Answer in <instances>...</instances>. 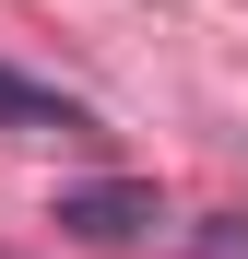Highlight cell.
<instances>
[{"mask_svg": "<svg viewBox=\"0 0 248 259\" xmlns=\"http://www.w3.org/2000/svg\"><path fill=\"white\" fill-rule=\"evenodd\" d=\"M48 224H59V236H83V247H130V236H154V224H165V200H154L142 177H83V189H59Z\"/></svg>", "mask_w": 248, "mask_h": 259, "instance_id": "obj_1", "label": "cell"}, {"mask_svg": "<svg viewBox=\"0 0 248 259\" xmlns=\"http://www.w3.org/2000/svg\"><path fill=\"white\" fill-rule=\"evenodd\" d=\"M0 130H24V142H95V106H83V95H59V82H36V71H12V59H0Z\"/></svg>", "mask_w": 248, "mask_h": 259, "instance_id": "obj_2", "label": "cell"}, {"mask_svg": "<svg viewBox=\"0 0 248 259\" xmlns=\"http://www.w3.org/2000/svg\"><path fill=\"white\" fill-rule=\"evenodd\" d=\"M201 259H248V224L225 212V224H201Z\"/></svg>", "mask_w": 248, "mask_h": 259, "instance_id": "obj_3", "label": "cell"}]
</instances>
